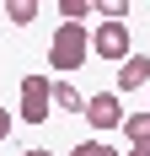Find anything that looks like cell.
I'll list each match as a JSON object with an SVG mask.
<instances>
[{
    "instance_id": "obj_13",
    "label": "cell",
    "mask_w": 150,
    "mask_h": 156,
    "mask_svg": "<svg viewBox=\"0 0 150 156\" xmlns=\"http://www.w3.org/2000/svg\"><path fill=\"white\" fill-rule=\"evenodd\" d=\"M123 156H150V140H145V145H129Z\"/></svg>"
},
{
    "instance_id": "obj_6",
    "label": "cell",
    "mask_w": 150,
    "mask_h": 156,
    "mask_svg": "<svg viewBox=\"0 0 150 156\" xmlns=\"http://www.w3.org/2000/svg\"><path fill=\"white\" fill-rule=\"evenodd\" d=\"M54 113H86V97L70 81H54Z\"/></svg>"
},
{
    "instance_id": "obj_1",
    "label": "cell",
    "mask_w": 150,
    "mask_h": 156,
    "mask_svg": "<svg viewBox=\"0 0 150 156\" xmlns=\"http://www.w3.org/2000/svg\"><path fill=\"white\" fill-rule=\"evenodd\" d=\"M91 54V32L80 27V22H59L54 27V38H48V65L59 70V76H70V70H80Z\"/></svg>"
},
{
    "instance_id": "obj_3",
    "label": "cell",
    "mask_w": 150,
    "mask_h": 156,
    "mask_svg": "<svg viewBox=\"0 0 150 156\" xmlns=\"http://www.w3.org/2000/svg\"><path fill=\"white\" fill-rule=\"evenodd\" d=\"M48 113H54V81L48 76H22V119L43 124Z\"/></svg>"
},
{
    "instance_id": "obj_10",
    "label": "cell",
    "mask_w": 150,
    "mask_h": 156,
    "mask_svg": "<svg viewBox=\"0 0 150 156\" xmlns=\"http://www.w3.org/2000/svg\"><path fill=\"white\" fill-rule=\"evenodd\" d=\"M129 0H97V16H107V22H129Z\"/></svg>"
},
{
    "instance_id": "obj_4",
    "label": "cell",
    "mask_w": 150,
    "mask_h": 156,
    "mask_svg": "<svg viewBox=\"0 0 150 156\" xmlns=\"http://www.w3.org/2000/svg\"><path fill=\"white\" fill-rule=\"evenodd\" d=\"M123 97L118 92H97V97H86V124L97 129V135H107V129H123Z\"/></svg>"
},
{
    "instance_id": "obj_5",
    "label": "cell",
    "mask_w": 150,
    "mask_h": 156,
    "mask_svg": "<svg viewBox=\"0 0 150 156\" xmlns=\"http://www.w3.org/2000/svg\"><path fill=\"white\" fill-rule=\"evenodd\" d=\"M139 86H150V59L145 54H134V59L118 65V97L123 92H139Z\"/></svg>"
},
{
    "instance_id": "obj_8",
    "label": "cell",
    "mask_w": 150,
    "mask_h": 156,
    "mask_svg": "<svg viewBox=\"0 0 150 156\" xmlns=\"http://www.w3.org/2000/svg\"><path fill=\"white\" fill-rule=\"evenodd\" d=\"M5 16H11L16 27H27V22H38V0H11V5H5Z\"/></svg>"
},
{
    "instance_id": "obj_12",
    "label": "cell",
    "mask_w": 150,
    "mask_h": 156,
    "mask_svg": "<svg viewBox=\"0 0 150 156\" xmlns=\"http://www.w3.org/2000/svg\"><path fill=\"white\" fill-rule=\"evenodd\" d=\"M5 135H11V113L0 108V140H5Z\"/></svg>"
},
{
    "instance_id": "obj_11",
    "label": "cell",
    "mask_w": 150,
    "mask_h": 156,
    "mask_svg": "<svg viewBox=\"0 0 150 156\" xmlns=\"http://www.w3.org/2000/svg\"><path fill=\"white\" fill-rule=\"evenodd\" d=\"M70 156H123V151H113L107 140H80V145H70Z\"/></svg>"
},
{
    "instance_id": "obj_7",
    "label": "cell",
    "mask_w": 150,
    "mask_h": 156,
    "mask_svg": "<svg viewBox=\"0 0 150 156\" xmlns=\"http://www.w3.org/2000/svg\"><path fill=\"white\" fill-rule=\"evenodd\" d=\"M123 135H129V145H145L150 140V108L129 113V119H123Z\"/></svg>"
},
{
    "instance_id": "obj_14",
    "label": "cell",
    "mask_w": 150,
    "mask_h": 156,
    "mask_svg": "<svg viewBox=\"0 0 150 156\" xmlns=\"http://www.w3.org/2000/svg\"><path fill=\"white\" fill-rule=\"evenodd\" d=\"M22 156H54V151H38V145H32V151H22Z\"/></svg>"
},
{
    "instance_id": "obj_2",
    "label": "cell",
    "mask_w": 150,
    "mask_h": 156,
    "mask_svg": "<svg viewBox=\"0 0 150 156\" xmlns=\"http://www.w3.org/2000/svg\"><path fill=\"white\" fill-rule=\"evenodd\" d=\"M91 54L107 65H123L134 59V43H129V22H102V27L91 32Z\"/></svg>"
},
{
    "instance_id": "obj_9",
    "label": "cell",
    "mask_w": 150,
    "mask_h": 156,
    "mask_svg": "<svg viewBox=\"0 0 150 156\" xmlns=\"http://www.w3.org/2000/svg\"><path fill=\"white\" fill-rule=\"evenodd\" d=\"M97 11V5H91V0H59V16L64 22H80V27H86V16Z\"/></svg>"
}]
</instances>
